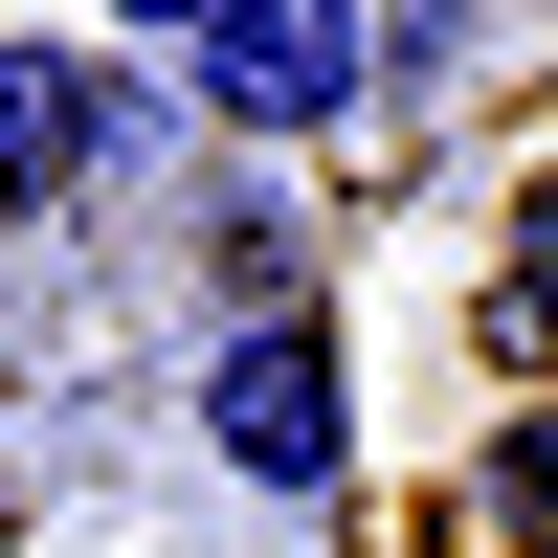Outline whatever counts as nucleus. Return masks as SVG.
<instances>
[{
    "instance_id": "f257e3e1",
    "label": "nucleus",
    "mask_w": 558,
    "mask_h": 558,
    "mask_svg": "<svg viewBox=\"0 0 558 558\" xmlns=\"http://www.w3.org/2000/svg\"><path fill=\"white\" fill-rule=\"evenodd\" d=\"M202 447L268 514H336L357 492V357H336V313H246V336L202 357Z\"/></svg>"
},
{
    "instance_id": "f03ea898",
    "label": "nucleus",
    "mask_w": 558,
    "mask_h": 558,
    "mask_svg": "<svg viewBox=\"0 0 558 558\" xmlns=\"http://www.w3.org/2000/svg\"><path fill=\"white\" fill-rule=\"evenodd\" d=\"M179 89H202L246 157H336V134L380 112V0H223V23L179 45Z\"/></svg>"
},
{
    "instance_id": "7ed1b4c3",
    "label": "nucleus",
    "mask_w": 558,
    "mask_h": 558,
    "mask_svg": "<svg viewBox=\"0 0 558 558\" xmlns=\"http://www.w3.org/2000/svg\"><path fill=\"white\" fill-rule=\"evenodd\" d=\"M134 157H157V89H134L112 45H0V223L89 202V179H134Z\"/></svg>"
},
{
    "instance_id": "20e7f679",
    "label": "nucleus",
    "mask_w": 558,
    "mask_h": 558,
    "mask_svg": "<svg viewBox=\"0 0 558 558\" xmlns=\"http://www.w3.org/2000/svg\"><path fill=\"white\" fill-rule=\"evenodd\" d=\"M492 357L558 380V179H514V223H492Z\"/></svg>"
},
{
    "instance_id": "39448f33",
    "label": "nucleus",
    "mask_w": 558,
    "mask_h": 558,
    "mask_svg": "<svg viewBox=\"0 0 558 558\" xmlns=\"http://www.w3.org/2000/svg\"><path fill=\"white\" fill-rule=\"evenodd\" d=\"M470 514L514 536V558H558V402H514V425H492V470H470Z\"/></svg>"
},
{
    "instance_id": "423d86ee",
    "label": "nucleus",
    "mask_w": 558,
    "mask_h": 558,
    "mask_svg": "<svg viewBox=\"0 0 558 558\" xmlns=\"http://www.w3.org/2000/svg\"><path fill=\"white\" fill-rule=\"evenodd\" d=\"M89 23H134V45H202V23H223V0H89Z\"/></svg>"
}]
</instances>
